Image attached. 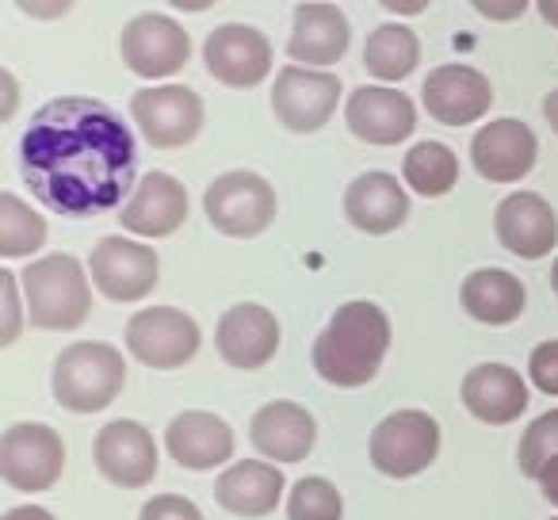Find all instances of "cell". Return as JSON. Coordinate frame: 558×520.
I'll use <instances>...</instances> for the list:
<instances>
[{
	"label": "cell",
	"instance_id": "obj_6",
	"mask_svg": "<svg viewBox=\"0 0 558 520\" xmlns=\"http://www.w3.org/2000/svg\"><path fill=\"white\" fill-rule=\"evenodd\" d=\"M372 467L387 479H413L440 456V421L425 410H395L372 428Z\"/></svg>",
	"mask_w": 558,
	"mask_h": 520
},
{
	"label": "cell",
	"instance_id": "obj_26",
	"mask_svg": "<svg viewBox=\"0 0 558 520\" xmlns=\"http://www.w3.org/2000/svg\"><path fill=\"white\" fill-rule=\"evenodd\" d=\"M288 489V479L268 459H238L215 482V501L233 517H268L276 512L279 497Z\"/></svg>",
	"mask_w": 558,
	"mask_h": 520
},
{
	"label": "cell",
	"instance_id": "obj_41",
	"mask_svg": "<svg viewBox=\"0 0 558 520\" xmlns=\"http://www.w3.org/2000/svg\"><path fill=\"white\" fill-rule=\"evenodd\" d=\"M543 119H547V126L558 134V88H550V93L543 96Z\"/></svg>",
	"mask_w": 558,
	"mask_h": 520
},
{
	"label": "cell",
	"instance_id": "obj_8",
	"mask_svg": "<svg viewBox=\"0 0 558 520\" xmlns=\"http://www.w3.org/2000/svg\"><path fill=\"white\" fill-rule=\"evenodd\" d=\"M65 471L62 433L43 421H16L0 436V479L20 494L54 489Z\"/></svg>",
	"mask_w": 558,
	"mask_h": 520
},
{
	"label": "cell",
	"instance_id": "obj_34",
	"mask_svg": "<svg viewBox=\"0 0 558 520\" xmlns=\"http://www.w3.org/2000/svg\"><path fill=\"white\" fill-rule=\"evenodd\" d=\"M527 375H532L535 390L558 398V337L535 344L532 356H527Z\"/></svg>",
	"mask_w": 558,
	"mask_h": 520
},
{
	"label": "cell",
	"instance_id": "obj_9",
	"mask_svg": "<svg viewBox=\"0 0 558 520\" xmlns=\"http://www.w3.org/2000/svg\"><path fill=\"white\" fill-rule=\"evenodd\" d=\"M199 344V322L180 306H142L126 322V349L138 364L154 367V372H177V367L192 364Z\"/></svg>",
	"mask_w": 558,
	"mask_h": 520
},
{
	"label": "cell",
	"instance_id": "obj_40",
	"mask_svg": "<svg viewBox=\"0 0 558 520\" xmlns=\"http://www.w3.org/2000/svg\"><path fill=\"white\" fill-rule=\"evenodd\" d=\"M0 81H4V111H0V116H4V119H12V116H16L20 85H16V77H12V70H4V73H0Z\"/></svg>",
	"mask_w": 558,
	"mask_h": 520
},
{
	"label": "cell",
	"instance_id": "obj_35",
	"mask_svg": "<svg viewBox=\"0 0 558 520\" xmlns=\"http://www.w3.org/2000/svg\"><path fill=\"white\" fill-rule=\"evenodd\" d=\"M138 520H207L203 509L184 494H154L138 509Z\"/></svg>",
	"mask_w": 558,
	"mask_h": 520
},
{
	"label": "cell",
	"instance_id": "obj_32",
	"mask_svg": "<svg viewBox=\"0 0 558 520\" xmlns=\"http://www.w3.org/2000/svg\"><path fill=\"white\" fill-rule=\"evenodd\" d=\"M558 459V410H547L524 428L517 448V463L524 479H539L543 467Z\"/></svg>",
	"mask_w": 558,
	"mask_h": 520
},
{
	"label": "cell",
	"instance_id": "obj_19",
	"mask_svg": "<svg viewBox=\"0 0 558 520\" xmlns=\"http://www.w3.org/2000/svg\"><path fill=\"white\" fill-rule=\"evenodd\" d=\"M215 349L238 372H260L279 352V322L268 306L238 303L215 326Z\"/></svg>",
	"mask_w": 558,
	"mask_h": 520
},
{
	"label": "cell",
	"instance_id": "obj_23",
	"mask_svg": "<svg viewBox=\"0 0 558 520\" xmlns=\"http://www.w3.org/2000/svg\"><path fill=\"white\" fill-rule=\"evenodd\" d=\"M233 428L210 410H184L165 428V448L184 471H215L233 459Z\"/></svg>",
	"mask_w": 558,
	"mask_h": 520
},
{
	"label": "cell",
	"instance_id": "obj_45",
	"mask_svg": "<svg viewBox=\"0 0 558 520\" xmlns=\"http://www.w3.org/2000/svg\"><path fill=\"white\" fill-rule=\"evenodd\" d=\"M555 520H558V517H555Z\"/></svg>",
	"mask_w": 558,
	"mask_h": 520
},
{
	"label": "cell",
	"instance_id": "obj_16",
	"mask_svg": "<svg viewBox=\"0 0 558 520\" xmlns=\"http://www.w3.org/2000/svg\"><path fill=\"white\" fill-rule=\"evenodd\" d=\"M535 157H539V138H535L532 126L512 116L489 119L471 138L474 172L482 180H489V184H517V180H524L535 169Z\"/></svg>",
	"mask_w": 558,
	"mask_h": 520
},
{
	"label": "cell",
	"instance_id": "obj_4",
	"mask_svg": "<svg viewBox=\"0 0 558 520\" xmlns=\"http://www.w3.org/2000/svg\"><path fill=\"white\" fill-rule=\"evenodd\" d=\"M126 360L108 341H73L54 356L50 390L70 413H100L123 395Z\"/></svg>",
	"mask_w": 558,
	"mask_h": 520
},
{
	"label": "cell",
	"instance_id": "obj_7",
	"mask_svg": "<svg viewBox=\"0 0 558 520\" xmlns=\"http://www.w3.org/2000/svg\"><path fill=\"white\" fill-rule=\"evenodd\" d=\"M88 276L108 303H142L154 295L157 280H161V256L154 245H142L138 238L108 233L93 245Z\"/></svg>",
	"mask_w": 558,
	"mask_h": 520
},
{
	"label": "cell",
	"instance_id": "obj_11",
	"mask_svg": "<svg viewBox=\"0 0 558 520\" xmlns=\"http://www.w3.org/2000/svg\"><path fill=\"white\" fill-rule=\"evenodd\" d=\"M119 55L131 73L146 81H165L177 77L187 65L192 35L169 12H138L134 20H126L123 35H119Z\"/></svg>",
	"mask_w": 558,
	"mask_h": 520
},
{
	"label": "cell",
	"instance_id": "obj_22",
	"mask_svg": "<svg viewBox=\"0 0 558 520\" xmlns=\"http://www.w3.org/2000/svg\"><path fill=\"white\" fill-rule=\"evenodd\" d=\"M248 440L271 463H303L318 444V421L299 402H264L248 421Z\"/></svg>",
	"mask_w": 558,
	"mask_h": 520
},
{
	"label": "cell",
	"instance_id": "obj_3",
	"mask_svg": "<svg viewBox=\"0 0 558 520\" xmlns=\"http://www.w3.org/2000/svg\"><path fill=\"white\" fill-rule=\"evenodd\" d=\"M27 322L47 334H73L93 314V283L88 268L73 253L39 256L20 273Z\"/></svg>",
	"mask_w": 558,
	"mask_h": 520
},
{
	"label": "cell",
	"instance_id": "obj_15",
	"mask_svg": "<svg viewBox=\"0 0 558 520\" xmlns=\"http://www.w3.org/2000/svg\"><path fill=\"white\" fill-rule=\"evenodd\" d=\"M421 104L444 126H471L494 108V85L482 70L463 62H448L428 70L421 85Z\"/></svg>",
	"mask_w": 558,
	"mask_h": 520
},
{
	"label": "cell",
	"instance_id": "obj_27",
	"mask_svg": "<svg viewBox=\"0 0 558 520\" xmlns=\"http://www.w3.org/2000/svg\"><path fill=\"white\" fill-rule=\"evenodd\" d=\"M459 303L482 326H512L524 314L527 291L509 268H478L459 288Z\"/></svg>",
	"mask_w": 558,
	"mask_h": 520
},
{
	"label": "cell",
	"instance_id": "obj_33",
	"mask_svg": "<svg viewBox=\"0 0 558 520\" xmlns=\"http://www.w3.org/2000/svg\"><path fill=\"white\" fill-rule=\"evenodd\" d=\"M0 303H4V326H0V344L20 341V329L27 322V306H24V291H20V273L12 268H0Z\"/></svg>",
	"mask_w": 558,
	"mask_h": 520
},
{
	"label": "cell",
	"instance_id": "obj_1",
	"mask_svg": "<svg viewBox=\"0 0 558 520\" xmlns=\"http://www.w3.org/2000/svg\"><path fill=\"white\" fill-rule=\"evenodd\" d=\"M134 165V131L96 96L47 100L20 134V177L43 207L62 218L123 210L138 188Z\"/></svg>",
	"mask_w": 558,
	"mask_h": 520
},
{
	"label": "cell",
	"instance_id": "obj_20",
	"mask_svg": "<svg viewBox=\"0 0 558 520\" xmlns=\"http://www.w3.org/2000/svg\"><path fill=\"white\" fill-rule=\"evenodd\" d=\"M494 233L520 261H543L558 245V215L539 192H512L497 203Z\"/></svg>",
	"mask_w": 558,
	"mask_h": 520
},
{
	"label": "cell",
	"instance_id": "obj_31",
	"mask_svg": "<svg viewBox=\"0 0 558 520\" xmlns=\"http://www.w3.org/2000/svg\"><path fill=\"white\" fill-rule=\"evenodd\" d=\"M344 497L326 474H306L288 494V520H341Z\"/></svg>",
	"mask_w": 558,
	"mask_h": 520
},
{
	"label": "cell",
	"instance_id": "obj_13",
	"mask_svg": "<svg viewBox=\"0 0 558 520\" xmlns=\"http://www.w3.org/2000/svg\"><path fill=\"white\" fill-rule=\"evenodd\" d=\"M276 50L253 24H218L203 43V65L226 88H256L271 73Z\"/></svg>",
	"mask_w": 558,
	"mask_h": 520
},
{
	"label": "cell",
	"instance_id": "obj_42",
	"mask_svg": "<svg viewBox=\"0 0 558 520\" xmlns=\"http://www.w3.org/2000/svg\"><path fill=\"white\" fill-rule=\"evenodd\" d=\"M383 9L395 12V16H421L428 4H398V0H383Z\"/></svg>",
	"mask_w": 558,
	"mask_h": 520
},
{
	"label": "cell",
	"instance_id": "obj_2",
	"mask_svg": "<svg viewBox=\"0 0 558 520\" xmlns=\"http://www.w3.org/2000/svg\"><path fill=\"white\" fill-rule=\"evenodd\" d=\"M390 337H395V329H390L387 311L379 303H367V299H352V303L337 306V314L314 341V372L329 387H367L387 360Z\"/></svg>",
	"mask_w": 558,
	"mask_h": 520
},
{
	"label": "cell",
	"instance_id": "obj_24",
	"mask_svg": "<svg viewBox=\"0 0 558 520\" xmlns=\"http://www.w3.org/2000/svg\"><path fill=\"white\" fill-rule=\"evenodd\" d=\"M344 218L360 233H372V238L395 233L410 218V192L387 169L360 172L349 184V192H344Z\"/></svg>",
	"mask_w": 558,
	"mask_h": 520
},
{
	"label": "cell",
	"instance_id": "obj_14",
	"mask_svg": "<svg viewBox=\"0 0 558 520\" xmlns=\"http://www.w3.org/2000/svg\"><path fill=\"white\" fill-rule=\"evenodd\" d=\"M93 459H96V471L111 486H123V489L149 486L157 479V467H161L154 433L134 418L108 421L93 440Z\"/></svg>",
	"mask_w": 558,
	"mask_h": 520
},
{
	"label": "cell",
	"instance_id": "obj_10",
	"mask_svg": "<svg viewBox=\"0 0 558 520\" xmlns=\"http://www.w3.org/2000/svg\"><path fill=\"white\" fill-rule=\"evenodd\" d=\"M131 119L154 149H180L199 138L207 108L187 85H149L131 96Z\"/></svg>",
	"mask_w": 558,
	"mask_h": 520
},
{
	"label": "cell",
	"instance_id": "obj_30",
	"mask_svg": "<svg viewBox=\"0 0 558 520\" xmlns=\"http://www.w3.org/2000/svg\"><path fill=\"white\" fill-rule=\"evenodd\" d=\"M43 245H47V218L16 192H0V256L32 261Z\"/></svg>",
	"mask_w": 558,
	"mask_h": 520
},
{
	"label": "cell",
	"instance_id": "obj_39",
	"mask_svg": "<svg viewBox=\"0 0 558 520\" xmlns=\"http://www.w3.org/2000/svg\"><path fill=\"white\" fill-rule=\"evenodd\" d=\"M0 520H54V512L43 509V505H12Z\"/></svg>",
	"mask_w": 558,
	"mask_h": 520
},
{
	"label": "cell",
	"instance_id": "obj_21",
	"mask_svg": "<svg viewBox=\"0 0 558 520\" xmlns=\"http://www.w3.org/2000/svg\"><path fill=\"white\" fill-rule=\"evenodd\" d=\"M352 24L337 4L326 0H306L295 9V24H291L288 58L306 70H329L349 55Z\"/></svg>",
	"mask_w": 558,
	"mask_h": 520
},
{
	"label": "cell",
	"instance_id": "obj_44",
	"mask_svg": "<svg viewBox=\"0 0 558 520\" xmlns=\"http://www.w3.org/2000/svg\"><path fill=\"white\" fill-rule=\"evenodd\" d=\"M550 288H555V295H558V256H555V265H550Z\"/></svg>",
	"mask_w": 558,
	"mask_h": 520
},
{
	"label": "cell",
	"instance_id": "obj_17",
	"mask_svg": "<svg viewBox=\"0 0 558 520\" xmlns=\"http://www.w3.org/2000/svg\"><path fill=\"white\" fill-rule=\"evenodd\" d=\"M344 123L367 146H398L417 131V108L390 85H360L344 104Z\"/></svg>",
	"mask_w": 558,
	"mask_h": 520
},
{
	"label": "cell",
	"instance_id": "obj_43",
	"mask_svg": "<svg viewBox=\"0 0 558 520\" xmlns=\"http://www.w3.org/2000/svg\"><path fill=\"white\" fill-rule=\"evenodd\" d=\"M535 12H539L550 27H558V0H539V4H535Z\"/></svg>",
	"mask_w": 558,
	"mask_h": 520
},
{
	"label": "cell",
	"instance_id": "obj_12",
	"mask_svg": "<svg viewBox=\"0 0 558 520\" xmlns=\"http://www.w3.org/2000/svg\"><path fill=\"white\" fill-rule=\"evenodd\" d=\"M341 100V77L329 70H306V65H283L271 88V116L291 134H318L333 119Z\"/></svg>",
	"mask_w": 558,
	"mask_h": 520
},
{
	"label": "cell",
	"instance_id": "obj_5",
	"mask_svg": "<svg viewBox=\"0 0 558 520\" xmlns=\"http://www.w3.org/2000/svg\"><path fill=\"white\" fill-rule=\"evenodd\" d=\"M276 188L253 169L218 172L203 192V215L226 238H260L276 222Z\"/></svg>",
	"mask_w": 558,
	"mask_h": 520
},
{
	"label": "cell",
	"instance_id": "obj_28",
	"mask_svg": "<svg viewBox=\"0 0 558 520\" xmlns=\"http://www.w3.org/2000/svg\"><path fill=\"white\" fill-rule=\"evenodd\" d=\"M421 62V39L405 24H379L364 43V70L383 85L405 81Z\"/></svg>",
	"mask_w": 558,
	"mask_h": 520
},
{
	"label": "cell",
	"instance_id": "obj_37",
	"mask_svg": "<svg viewBox=\"0 0 558 520\" xmlns=\"http://www.w3.org/2000/svg\"><path fill=\"white\" fill-rule=\"evenodd\" d=\"M16 9L24 12V16H35V20H58V16H65L73 4H70V0H54V4H39V0H16Z\"/></svg>",
	"mask_w": 558,
	"mask_h": 520
},
{
	"label": "cell",
	"instance_id": "obj_25",
	"mask_svg": "<svg viewBox=\"0 0 558 520\" xmlns=\"http://www.w3.org/2000/svg\"><path fill=\"white\" fill-rule=\"evenodd\" d=\"M466 413L478 418L482 425H512L520 421V413L527 410L532 395H527V383L520 379L517 367L509 364H478L463 375V387H459Z\"/></svg>",
	"mask_w": 558,
	"mask_h": 520
},
{
	"label": "cell",
	"instance_id": "obj_38",
	"mask_svg": "<svg viewBox=\"0 0 558 520\" xmlns=\"http://www.w3.org/2000/svg\"><path fill=\"white\" fill-rule=\"evenodd\" d=\"M535 482H539L543 497H547V501L558 509V459H550V463L543 467V474H539V479H535Z\"/></svg>",
	"mask_w": 558,
	"mask_h": 520
},
{
	"label": "cell",
	"instance_id": "obj_36",
	"mask_svg": "<svg viewBox=\"0 0 558 520\" xmlns=\"http://www.w3.org/2000/svg\"><path fill=\"white\" fill-rule=\"evenodd\" d=\"M471 9L478 12V16L505 24V20H520V16H524V12H527V0H509V4H497V0H474Z\"/></svg>",
	"mask_w": 558,
	"mask_h": 520
},
{
	"label": "cell",
	"instance_id": "obj_18",
	"mask_svg": "<svg viewBox=\"0 0 558 520\" xmlns=\"http://www.w3.org/2000/svg\"><path fill=\"white\" fill-rule=\"evenodd\" d=\"M187 207H192V199H187V188L180 184L172 172H146V177L138 180V188H134V195L123 203V210H119V226H123L126 233H134V238H169V233H177L180 226L187 222Z\"/></svg>",
	"mask_w": 558,
	"mask_h": 520
},
{
	"label": "cell",
	"instance_id": "obj_29",
	"mask_svg": "<svg viewBox=\"0 0 558 520\" xmlns=\"http://www.w3.org/2000/svg\"><path fill=\"white\" fill-rule=\"evenodd\" d=\"M402 180L410 184V192L425 195V199H440V195L456 192L459 184V154L433 138L417 142L402 157Z\"/></svg>",
	"mask_w": 558,
	"mask_h": 520
}]
</instances>
